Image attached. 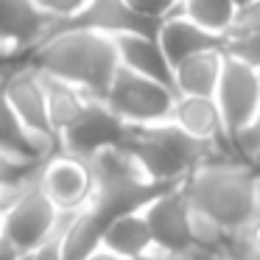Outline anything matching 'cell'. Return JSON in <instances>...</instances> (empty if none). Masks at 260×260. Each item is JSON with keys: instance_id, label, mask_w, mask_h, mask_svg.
Listing matches in <instances>:
<instances>
[{"instance_id": "cell-12", "label": "cell", "mask_w": 260, "mask_h": 260, "mask_svg": "<svg viewBox=\"0 0 260 260\" xmlns=\"http://www.w3.org/2000/svg\"><path fill=\"white\" fill-rule=\"evenodd\" d=\"M53 17H48L37 0H0V40L12 51L28 56L48 37Z\"/></svg>"}, {"instance_id": "cell-4", "label": "cell", "mask_w": 260, "mask_h": 260, "mask_svg": "<svg viewBox=\"0 0 260 260\" xmlns=\"http://www.w3.org/2000/svg\"><path fill=\"white\" fill-rule=\"evenodd\" d=\"M179 92L174 87L140 76L120 64L109 84L104 101L126 120V123H157L174 115V104Z\"/></svg>"}, {"instance_id": "cell-3", "label": "cell", "mask_w": 260, "mask_h": 260, "mask_svg": "<svg viewBox=\"0 0 260 260\" xmlns=\"http://www.w3.org/2000/svg\"><path fill=\"white\" fill-rule=\"evenodd\" d=\"M123 148L140 162L146 176L165 182H182L207 159L230 157L215 143L190 135L174 118L157 123H129Z\"/></svg>"}, {"instance_id": "cell-2", "label": "cell", "mask_w": 260, "mask_h": 260, "mask_svg": "<svg viewBox=\"0 0 260 260\" xmlns=\"http://www.w3.org/2000/svg\"><path fill=\"white\" fill-rule=\"evenodd\" d=\"M25 64L81 87L90 98H104L120 68V53L115 37L76 28L42 40L28 51Z\"/></svg>"}, {"instance_id": "cell-19", "label": "cell", "mask_w": 260, "mask_h": 260, "mask_svg": "<svg viewBox=\"0 0 260 260\" xmlns=\"http://www.w3.org/2000/svg\"><path fill=\"white\" fill-rule=\"evenodd\" d=\"M42 76V87H45V101H48V118H51V126L53 132H62L84 112L87 95L81 87L70 84V81L59 79V76H48V73H40Z\"/></svg>"}, {"instance_id": "cell-18", "label": "cell", "mask_w": 260, "mask_h": 260, "mask_svg": "<svg viewBox=\"0 0 260 260\" xmlns=\"http://www.w3.org/2000/svg\"><path fill=\"white\" fill-rule=\"evenodd\" d=\"M104 249H109L112 254L123 260H135L140 254H146L148 249H154V238H151V226H148L146 215L140 213H126L120 218H115L104 232Z\"/></svg>"}, {"instance_id": "cell-22", "label": "cell", "mask_w": 260, "mask_h": 260, "mask_svg": "<svg viewBox=\"0 0 260 260\" xmlns=\"http://www.w3.org/2000/svg\"><path fill=\"white\" fill-rule=\"evenodd\" d=\"M45 159H25L17 157V154H9L0 148V187L17 185L20 179H25L28 174H34Z\"/></svg>"}, {"instance_id": "cell-9", "label": "cell", "mask_w": 260, "mask_h": 260, "mask_svg": "<svg viewBox=\"0 0 260 260\" xmlns=\"http://www.w3.org/2000/svg\"><path fill=\"white\" fill-rule=\"evenodd\" d=\"M159 23H162V20H151V17L137 14L126 0H90L79 14H73V17H68V20H56V23L51 25V31H48V37L59 34V31H76V28L98 31V34H107V37H120V34H151V37H157Z\"/></svg>"}, {"instance_id": "cell-24", "label": "cell", "mask_w": 260, "mask_h": 260, "mask_svg": "<svg viewBox=\"0 0 260 260\" xmlns=\"http://www.w3.org/2000/svg\"><path fill=\"white\" fill-rule=\"evenodd\" d=\"M238 157L249 159V162H260V107L254 112V118L249 120V126L235 137Z\"/></svg>"}, {"instance_id": "cell-10", "label": "cell", "mask_w": 260, "mask_h": 260, "mask_svg": "<svg viewBox=\"0 0 260 260\" xmlns=\"http://www.w3.org/2000/svg\"><path fill=\"white\" fill-rule=\"evenodd\" d=\"M143 215L151 226L154 249H159L165 254H179L196 246L190 230V202H187V193L182 185L157 196L143 210Z\"/></svg>"}, {"instance_id": "cell-36", "label": "cell", "mask_w": 260, "mask_h": 260, "mask_svg": "<svg viewBox=\"0 0 260 260\" xmlns=\"http://www.w3.org/2000/svg\"><path fill=\"white\" fill-rule=\"evenodd\" d=\"M254 165H257V176H260V162H254Z\"/></svg>"}, {"instance_id": "cell-29", "label": "cell", "mask_w": 260, "mask_h": 260, "mask_svg": "<svg viewBox=\"0 0 260 260\" xmlns=\"http://www.w3.org/2000/svg\"><path fill=\"white\" fill-rule=\"evenodd\" d=\"M20 64H25V56H23V53H17V51H12L6 42L0 40V76L17 70Z\"/></svg>"}, {"instance_id": "cell-21", "label": "cell", "mask_w": 260, "mask_h": 260, "mask_svg": "<svg viewBox=\"0 0 260 260\" xmlns=\"http://www.w3.org/2000/svg\"><path fill=\"white\" fill-rule=\"evenodd\" d=\"M238 6L232 0H179L176 14H185L187 20L199 23L202 28L215 31V34H226L235 20Z\"/></svg>"}, {"instance_id": "cell-11", "label": "cell", "mask_w": 260, "mask_h": 260, "mask_svg": "<svg viewBox=\"0 0 260 260\" xmlns=\"http://www.w3.org/2000/svg\"><path fill=\"white\" fill-rule=\"evenodd\" d=\"M40 185L48 196L53 199L59 210H76L90 202L92 193V176L84 159L70 157V154L56 151L42 162Z\"/></svg>"}, {"instance_id": "cell-17", "label": "cell", "mask_w": 260, "mask_h": 260, "mask_svg": "<svg viewBox=\"0 0 260 260\" xmlns=\"http://www.w3.org/2000/svg\"><path fill=\"white\" fill-rule=\"evenodd\" d=\"M224 73V51H202L187 56L174 68V81L179 95H207L215 98Z\"/></svg>"}, {"instance_id": "cell-32", "label": "cell", "mask_w": 260, "mask_h": 260, "mask_svg": "<svg viewBox=\"0 0 260 260\" xmlns=\"http://www.w3.org/2000/svg\"><path fill=\"white\" fill-rule=\"evenodd\" d=\"M84 260H123V257H118V254H112L109 249H95V252L90 254V257H84Z\"/></svg>"}, {"instance_id": "cell-28", "label": "cell", "mask_w": 260, "mask_h": 260, "mask_svg": "<svg viewBox=\"0 0 260 260\" xmlns=\"http://www.w3.org/2000/svg\"><path fill=\"white\" fill-rule=\"evenodd\" d=\"M87 3H90V0H37V6H40L48 17H53V23L79 14Z\"/></svg>"}, {"instance_id": "cell-30", "label": "cell", "mask_w": 260, "mask_h": 260, "mask_svg": "<svg viewBox=\"0 0 260 260\" xmlns=\"http://www.w3.org/2000/svg\"><path fill=\"white\" fill-rule=\"evenodd\" d=\"M174 260H224L221 252H213V249H202V246H193L187 252H179V254H171Z\"/></svg>"}, {"instance_id": "cell-14", "label": "cell", "mask_w": 260, "mask_h": 260, "mask_svg": "<svg viewBox=\"0 0 260 260\" xmlns=\"http://www.w3.org/2000/svg\"><path fill=\"white\" fill-rule=\"evenodd\" d=\"M171 118H174L179 126H185L190 135L215 143V146H218L221 151H226L230 157H238L235 146H232L230 135H226V126H224V118H221V109H218V101H215V98L176 95L174 115H171Z\"/></svg>"}, {"instance_id": "cell-6", "label": "cell", "mask_w": 260, "mask_h": 260, "mask_svg": "<svg viewBox=\"0 0 260 260\" xmlns=\"http://www.w3.org/2000/svg\"><path fill=\"white\" fill-rule=\"evenodd\" d=\"M129 123L109 107L104 98H90L84 112L59 132V151L79 159H90L92 154L109 146H123Z\"/></svg>"}, {"instance_id": "cell-7", "label": "cell", "mask_w": 260, "mask_h": 260, "mask_svg": "<svg viewBox=\"0 0 260 260\" xmlns=\"http://www.w3.org/2000/svg\"><path fill=\"white\" fill-rule=\"evenodd\" d=\"M6 98L12 104L17 120L25 126L34 140H40L48 151H59V135L53 132L51 118H48V101H45V87H42L40 70L31 64H20L17 70L3 76Z\"/></svg>"}, {"instance_id": "cell-33", "label": "cell", "mask_w": 260, "mask_h": 260, "mask_svg": "<svg viewBox=\"0 0 260 260\" xmlns=\"http://www.w3.org/2000/svg\"><path fill=\"white\" fill-rule=\"evenodd\" d=\"M135 260H174V257L165 254V252H159V249H148L146 254H140V257H135Z\"/></svg>"}, {"instance_id": "cell-8", "label": "cell", "mask_w": 260, "mask_h": 260, "mask_svg": "<svg viewBox=\"0 0 260 260\" xmlns=\"http://www.w3.org/2000/svg\"><path fill=\"white\" fill-rule=\"evenodd\" d=\"M215 101H218L226 135L235 146V137L249 126V120L254 118V112L260 107V70L224 53V73H221V81H218Z\"/></svg>"}, {"instance_id": "cell-16", "label": "cell", "mask_w": 260, "mask_h": 260, "mask_svg": "<svg viewBox=\"0 0 260 260\" xmlns=\"http://www.w3.org/2000/svg\"><path fill=\"white\" fill-rule=\"evenodd\" d=\"M107 226H109V221L90 202L76 207L70 221H68V226H64V235H62V260L90 257L95 249H101Z\"/></svg>"}, {"instance_id": "cell-31", "label": "cell", "mask_w": 260, "mask_h": 260, "mask_svg": "<svg viewBox=\"0 0 260 260\" xmlns=\"http://www.w3.org/2000/svg\"><path fill=\"white\" fill-rule=\"evenodd\" d=\"M12 199H14V190H12V187H0V218H3L6 207L12 204Z\"/></svg>"}, {"instance_id": "cell-25", "label": "cell", "mask_w": 260, "mask_h": 260, "mask_svg": "<svg viewBox=\"0 0 260 260\" xmlns=\"http://www.w3.org/2000/svg\"><path fill=\"white\" fill-rule=\"evenodd\" d=\"M224 260H260V246L246 235V232H232L221 249Z\"/></svg>"}, {"instance_id": "cell-23", "label": "cell", "mask_w": 260, "mask_h": 260, "mask_svg": "<svg viewBox=\"0 0 260 260\" xmlns=\"http://www.w3.org/2000/svg\"><path fill=\"white\" fill-rule=\"evenodd\" d=\"M224 53L232 59H238V62H243V64H249V68L260 70V34L226 37Z\"/></svg>"}, {"instance_id": "cell-13", "label": "cell", "mask_w": 260, "mask_h": 260, "mask_svg": "<svg viewBox=\"0 0 260 260\" xmlns=\"http://www.w3.org/2000/svg\"><path fill=\"white\" fill-rule=\"evenodd\" d=\"M157 40L162 45L168 62L179 64L185 62L187 56L193 53H202V51H224V42L226 37L224 34H215V31H207L202 28L199 23L187 20L185 14H168V17L159 23V31H157Z\"/></svg>"}, {"instance_id": "cell-35", "label": "cell", "mask_w": 260, "mask_h": 260, "mask_svg": "<svg viewBox=\"0 0 260 260\" xmlns=\"http://www.w3.org/2000/svg\"><path fill=\"white\" fill-rule=\"evenodd\" d=\"M17 260H31V252H25V254H20Z\"/></svg>"}, {"instance_id": "cell-15", "label": "cell", "mask_w": 260, "mask_h": 260, "mask_svg": "<svg viewBox=\"0 0 260 260\" xmlns=\"http://www.w3.org/2000/svg\"><path fill=\"white\" fill-rule=\"evenodd\" d=\"M118 42V53H120V64L140 76H148L154 81H162V84L174 87V64L168 62L162 45H159L157 37L151 34H120L115 37Z\"/></svg>"}, {"instance_id": "cell-5", "label": "cell", "mask_w": 260, "mask_h": 260, "mask_svg": "<svg viewBox=\"0 0 260 260\" xmlns=\"http://www.w3.org/2000/svg\"><path fill=\"white\" fill-rule=\"evenodd\" d=\"M62 213L64 210L53 204V199L42 190L37 179L12 199V204L0 218V235L12 241L20 252H34L40 243H45L56 232Z\"/></svg>"}, {"instance_id": "cell-34", "label": "cell", "mask_w": 260, "mask_h": 260, "mask_svg": "<svg viewBox=\"0 0 260 260\" xmlns=\"http://www.w3.org/2000/svg\"><path fill=\"white\" fill-rule=\"evenodd\" d=\"M232 3H235V6L241 9V6H249V3H254V0H232Z\"/></svg>"}, {"instance_id": "cell-1", "label": "cell", "mask_w": 260, "mask_h": 260, "mask_svg": "<svg viewBox=\"0 0 260 260\" xmlns=\"http://www.w3.org/2000/svg\"><path fill=\"white\" fill-rule=\"evenodd\" d=\"M187 202L226 232H243L260 218L257 165L238 157L207 159L182 182Z\"/></svg>"}, {"instance_id": "cell-20", "label": "cell", "mask_w": 260, "mask_h": 260, "mask_svg": "<svg viewBox=\"0 0 260 260\" xmlns=\"http://www.w3.org/2000/svg\"><path fill=\"white\" fill-rule=\"evenodd\" d=\"M0 148L9 154H17L25 159H48L53 151H48L40 140L25 132V126L17 120L12 104L6 98V87H3V76H0Z\"/></svg>"}, {"instance_id": "cell-26", "label": "cell", "mask_w": 260, "mask_h": 260, "mask_svg": "<svg viewBox=\"0 0 260 260\" xmlns=\"http://www.w3.org/2000/svg\"><path fill=\"white\" fill-rule=\"evenodd\" d=\"M238 34H260V0L241 6L235 12V20H232L230 31L224 37H238Z\"/></svg>"}, {"instance_id": "cell-27", "label": "cell", "mask_w": 260, "mask_h": 260, "mask_svg": "<svg viewBox=\"0 0 260 260\" xmlns=\"http://www.w3.org/2000/svg\"><path fill=\"white\" fill-rule=\"evenodd\" d=\"M137 14L143 17H151V20H165L168 14L176 12L179 0H126Z\"/></svg>"}]
</instances>
